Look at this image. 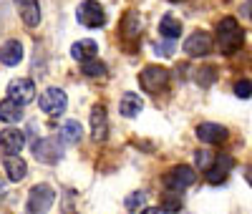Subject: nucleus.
I'll use <instances>...</instances> for the list:
<instances>
[{
  "label": "nucleus",
  "mask_w": 252,
  "mask_h": 214,
  "mask_svg": "<svg viewBox=\"0 0 252 214\" xmlns=\"http://www.w3.org/2000/svg\"><path fill=\"white\" fill-rule=\"evenodd\" d=\"M245 43V33L240 28V23L235 18H222L217 23V46L222 51V56H235Z\"/></svg>",
  "instance_id": "f257e3e1"
},
{
  "label": "nucleus",
  "mask_w": 252,
  "mask_h": 214,
  "mask_svg": "<svg viewBox=\"0 0 252 214\" xmlns=\"http://www.w3.org/2000/svg\"><path fill=\"white\" fill-rule=\"evenodd\" d=\"M56 202V191L48 184H35L28 191V202H26V214H48Z\"/></svg>",
  "instance_id": "f03ea898"
},
{
  "label": "nucleus",
  "mask_w": 252,
  "mask_h": 214,
  "mask_svg": "<svg viewBox=\"0 0 252 214\" xmlns=\"http://www.w3.org/2000/svg\"><path fill=\"white\" fill-rule=\"evenodd\" d=\"M194 182H197V171H194V166H189V164H177V166H172L164 174V186L169 191H179V194L184 189L192 186Z\"/></svg>",
  "instance_id": "7ed1b4c3"
},
{
  "label": "nucleus",
  "mask_w": 252,
  "mask_h": 214,
  "mask_svg": "<svg viewBox=\"0 0 252 214\" xmlns=\"http://www.w3.org/2000/svg\"><path fill=\"white\" fill-rule=\"evenodd\" d=\"M166 83H169V71L164 66H157V63L144 66L139 73V86L146 93H159L161 89H166Z\"/></svg>",
  "instance_id": "20e7f679"
},
{
  "label": "nucleus",
  "mask_w": 252,
  "mask_h": 214,
  "mask_svg": "<svg viewBox=\"0 0 252 214\" xmlns=\"http://www.w3.org/2000/svg\"><path fill=\"white\" fill-rule=\"evenodd\" d=\"M76 20L86 28H103L106 26V10L98 0H83L76 10Z\"/></svg>",
  "instance_id": "39448f33"
},
{
  "label": "nucleus",
  "mask_w": 252,
  "mask_h": 214,
  "mask_svg": "<svg viewBox=\"0 0 252 214\" xmlns=\"http://www.w3.org/2000/svg\"><path fill=\"white\" fill-rule=\"evenodd\" d=\"M38 106H40V111L48 114V116H61L63 111L68 109V96L63 89H56V86H51V89H46L43 93H40L38 98Z\"/></svg>",
  "instance_id": "423d86ee"
},
{
  "label": "nucleus",
  "mask_w": 252,
  "mask_h": 214,
  "mask_svg": "<svg viewBox=\"0 0 252 214\" xmlns=\"http://www.w3.org/2000/svg\"><path fill=\"white\" fill-rule=\"evenodd\" d=\"M212 48H215V38L207 31H194L184 40V53L189 58H204V56L212 53Z\"/></svg>",
  "instance_id": "0eeeda50"
},
{
  "label": "nucleus",
  "mask_w": 252,
  "mask_h": 214,
  "mask_svg": "<svg viewBox=\"0 0 252 214\" xmlns=\"http://www.w3.org/2000/svg\"><path fill=\"white\" fill-rule=\"evenodd\" d=\"M5 93H8L10 101H15V103H20V106H26V103H31V101L35 98L38 91H35V83H33L31 78H13V81L8 83Z\"/></svg>",
  "instance_id": "6e6552de"
},
{
  "label": "nucleus",
  "mask_w": 252,
  "mask_h": 214,
  "mask_svg": "<svg viewBox=\"0 0 252 214\" xmlns=\"http://www.w3.org/2000/svg\"><path fill=\"white\" fill-rule=\"evenodd\" d=\"M23 146H26V134L20 131V128L15 126H8L0 131V152H3L5 156H15L23 152Z\"/></svg>",
  "instance_id": "1a4fd4ad"
},
{
  "label": "nucleus",
  "mask_w": 252,
  "mask_h": 214,
  "mask_svg": "<svg viewBox=\"0 0 252 214\" xmlns=\"http://www.w3.org/2000/svg\"><path fill=\"white\" fill-rule=\"evenodd\" d=\"M235 169V159L229 156V154H217L215 161L209 164V169L204 171V177L209 184H222L227 177H229V171Z\"/></svg>",
  "instance_id": "9d476101"
},
{
  "label": "nucleus",
  "mask_w": 252,
  "mask_h": 214,
  "mask_svg": "<svg viewBox=\"0 0 252 214\" xmlns=\"http://www.w3.org/2000/svg\"><path fill=\"white\" fill-rule=\"evenodd\" d=\"M91 139L94 141H106L109 139V114H106V106L103 103H96L91 109Z\"/></svg>",
  "instance_id": "9b49d317"
},
{
  "label": "nucleus",
  "mask_w": 252,
  "mask_h": 214,
  "mask_svg": "<svg viewBox=\"0 0 252 214\" xmlns=\"http://www.w3.org/2000/svg\"><path fill=\"white\" fill-rule=\"evenodd\" d=\"M33 154L43 164H56L61 159V141L58 139H40L33 144Z\"/></svg>",
  "instance_id": "f8f14e48"
},
{
  "label": "nucleus",
  "mask_w": 252,
  "mask_h": 214,
  "mask_svg": "<svg viewBox=\"0 0 252 214\" xmlns=\"http://www.w3.org/2000/svg\"><path fill=\"white\" fill-rule=\"evenodd\" d=\"M197 139L202 144H209V146H217L222 141H227V128L222 123H212V121H204L197 126Z\"/></svg>",
  "instance_id": "ddd939ff"
},
{
  "label": "nucleus",
  "mask_w": 252,
  "mask_h": 214,
  "mask_svg": "<svg viewBox=\"0 0 252 214\" xmlns=\"http://www.w3.org/2000/svg\"><path fill=\"white\" fill-rule=\"evenodd\" d=\"M13 3H15V10H18L20 20H23L28 28L40 26L43 13H40V3H38V0H13Z\"/></svg>",
  "instance_id": "4468645a"
},
{
  "label": "nucleus",
  "mask_w": 252,
  "mask_h": 214,
  "mask_svg": "<svg viewBox=\"0 0 252 214\" xmlns=\"http://www.w3.org/2000/svg\"><path fill=\"white\" fill-rule=\"evenodd\" d=\"M141 31H144V20H141V15H139L136 10H129V13L121 18L119 33H121L124 40H134V38H139Z\"/></svg>",
  "instance_id": "2eb2a0df"
},
{
  "label": "nucleus",
  "mask_w": 252,
  "mask_h": 214,
  "mask_svg": "<svg viewBox=\"0 0 252 214\" xmlns=\"http://www.w3.org/2000/svg\"><path fill=\"white\" fill-rule=\"evenodd\" d=\"M23 43H20L18 38H10V40H5L3 46H0V63L3 66H18L20 61H23Z\"/></svg>",
  "instance_id": "dca6fc26"
},
{
  "label": "nucleus",
  "mask_w": 252,
  "mask_h": 214,
  "mask_svg": "<svg viewBox=\"0 0 252 214\" xmlns=\"http://www.w3.org/2000/svg\"><path fill=\"white\" fill-rule=\"evenodd\" d=\"M141 111H144V101H141L139 93H134V91L121 93V98H119V114H121L124 119H134V116H139Z\"/></svg>",
  "instance_id": "f3484780"
},
{
  "label": "nucleus",
  "mask_w": 252,
  "mask_h": 214,
  "mask_svg": "<svg viewBox=\"0 0 252 214\" xmlns=\"http://www.w3.org/2000/svg\"><path fill=\"white\" fill-rule=\"evenodd\" d=\"M3 169L8 174V182H23L28 177V164L23 156H3Z\"/></svg>",
  "instance_id": "a211bd4d"
},
{
  "label": "nucleus",
  "mask_w": 252,
  "mask_h": 214,
  "mask_svg": "<svg viewBox=\"0 0 252 214\" xmlns=\"http://www.w3.org/2000/svg\"><path fill=\"white\" fill-rule=\"evenodd\" d=\"M98 53V43L91 40V38H83V40H76L71 46V58L78 61V63H86V61H94Z\"/></svg>",
  "instance_id": "6ab92c4d"
},
{
  "label": "nucleus",
  "mask_w": 252,
  "mask_h": 214,
  "mask_svg": "<svg viewBox=\"0 0 252 214\" xmlns=\"http://www.w3.org/2000/svg\"><path fill=\"white\" fill-rule=\"evenodd\" d=\"M81 136H83V128H81L78 121H66V123L61 126V131H58V141L61 144H68V146L78 144Z\"/></svg>",
  "instance_id": "aec40b11"
},
{
  "label": "nucleus",
  "mask_w": 252,
  "mask_h": 214,
  "mask_svg": "<svg viewBox=\"0 0 252 214\" xmlns=\"http://www.w3.org/2000/svg\"><path fill=\"white\" fill-rule=\"evenodd\" d=\"M159 33H161V38H166V40H177V38L182 35V20H177L174 15L166 13V15L159 20Z\"/></svg>",
  "instance_id": "412c9836"
},
{
  "label": "nucleus",
  "mask_w": 252,
  "mask_h": 214,
  "mask_svg": "<svg viewBox=\"0 0 252 214\" xmlns=\"http://www.w3.org/2000/svg\"><path fill=\"white\" fill-rule=\"evenodd\" d=\"M20 119H23V106L5 98V101H0V121H5V123H18Z\"/></svg>",
  "instance_id": "4be33fe9"
},
{
  "label": "nucleus",
  "mask_w": 252,
  "mask_h": 214,
  "mask_svg": "<svg viewBox=\"0 0 252 214\" xmlns=\"http://www.w3.org/2000/svg\"><path fill=\"white\" fill-rule=\"evenodd\" d=\"M106 63H101L98 58H94V61H86V63H81V73L86 76V78H103L106 76Z\"/></svg>",
  "instance_id": "5701e85b"
},
{
  "label": "nucleus",
  "mask_w": 252,
  "mask_h": 214,
  "mask_svg": "<svg viewBox=\"0 0 252 214\" xmlns=\"http://www.w3.org/2000/svg\"><path fill=\"white\" fill-rule=\"evenodd\" d=\"M197 73H199V76H197V83H199V86H204V89H207L209 83H215V81H217V68H215V66L199 68Z\"/></svg>",
  "instance_id": "b1692460"
},
{
  "label": "nucleus",
  "mask_w": 252,
  "mask_h": 214,
  "mask_svg": "<svg viewBox=\"0 0 252 214\" xmlns=\"http://www.w3.org/2000/svg\"><path fill=\"white\" fill-rule=\"evenodd\" d=\"M194 159H197V166H199L202 171H207V169H209V164L215 161V154H212V152H204V149H202V152H197V154H194Z\"/></svg>",
  "instance_id": "393cba45"
},
{
  "label": "nucleus",
  "mask_w": 252,
  "mask_h": 214,
  "mask_svg": "<svg viewBox=\"0 0 252 214\" xmlns=\"http://www.w3.org/2000/svg\"><path fill=\"white\" fill-rule=\"evenodd\" d=\"M144 202H146V194H144V191H134V194H131L129 199H126V209L136 212V209H139Z\"/></svg>",
  "instance_id": "a878e982"
},
{
  "label": "nucleus",
  "mask_w": 252,
  "mask_h": 214,
  "mask_svg": "<svg viewBox=\"0 0 252 214\" xmlns=\"http://www.w3.org/2000/svg\"><path fill=\"white\" fill-rule=\"evenodd\" d=\"M161 209H166V212H179V209H182V194H179L177 199H172V194H169V197L164 199Z\"/></svg>",
  "instance_id": "bb28decb"
},
{
  "label": "nucleus",
  "mask_w": 252,
  "mask_h": 214,
  "mask_svg": "<svg viewBox=\"0 0 252 214\" xmlns=\"http://www.w3.org/2000/svg\"><path fill=\"white\" fill-rule=\"evenodd\" d=\"M235 93H237V98H245V101L250 98V81H247V78L235 86Z\"/></svg>",
  "instance_id": "cd10ccee"
},
{
  "label": "nucleus",
  "mask_w": 252,
  "mask_h": 214,
  "mask_svg": "<svg viewBox=\"0 0 252 214\" xmlns=\"http://www.w3.org/2000/svg\"><path fill=\"white\" fill-rule=\"evenodd\" d=\"M5 197H8V182H5V179H0V204L5 202Z\"/></svg>",
  "instance_id": "c85d7f7f"
},
{
  "label": "nucleus",
  "mask_w": 252,
  "mask_h": 214,
  "mask_svg": "<svg viewBox=\"0 0 252 214\" xmlns=\"http://www.w3.org/2000/svg\"><path fill=\"white\" fill-rule=\"evenodd\" d=\"M139 214H161L157 207H146V209H139Z\"/></svg>",
  "instance_id": "c756f323"
},
{
  "label": "nucleus",
  "mask_w": 252,
  "mask_h": 214,
  "mask_svg": "<svg viewBox=\"0 0 252 214\" xmlns=\"http://www.w3.org/2000/svg\"><path fill=\"white\" fill-rule=\"evenodd\" d=\"M174 3H177V0H174Z\"/></svg>",
  "instance_id": "7c9ffc66"
}]
</instances>
